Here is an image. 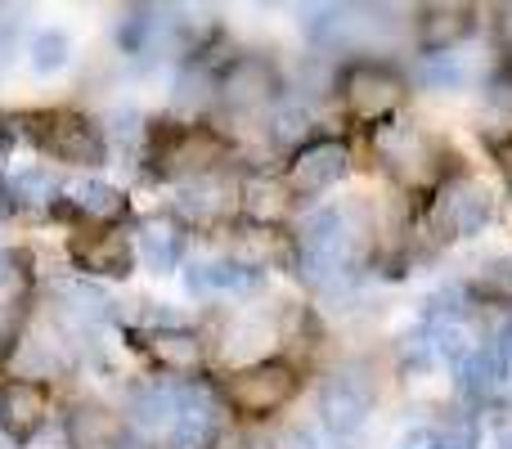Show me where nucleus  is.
Instances as JSON below:
<instances>
[{"instance_id":"obj_1","label":"nucleus","mask_w":512,"mask_h":449,"mask_svg":"<svg viewBox=\"0 0 512 449\" xmlns=\"http://www.w3.org/2000/svg\"><path fill=\"white\" fill-rule=\"evenodd\" d=\"M18 135L32 140L41 149V158L63 162V167H77V171H95L108 167V140H104V126L95 117L77 113V108H41V113H23L14 117Z\"/></svg>"},{"instance_id":"obj_2","label":"nucleus","mask_w":512,"mask_h":449,"mask_svg":"<svg viewBox=\"0 0 512 449\" xmlns=\"http://www.w3.org/2000/svg\"><path fill=\"white\" fill-rule=\"evenodd\" d=\"M346 117L364 126H382L409 99V77L387 59H346L333 77Z\"/></svg>"},{"instance_id":"obj_3","label":"nucleus","mask_w":512,"mask_h":449,"mask_svg":"<svg viewBox=\"0 0 512 449\" xmlns=\"http://www.w3.org/2000/svg\"><path fill=\"white\" fill-rule=\"evenodd\" d=\"M149 162H153V176L162 180H203V176H216L230 153V144L212 131V126H180V122H162L153 126L149 135Z\"/></svg>"},{"instance_id":"obj_4","label":"nucleus","mask_w":512,"mask_h":449,"mask_svg":"<svg viewBox=\"0 0 512 449\" xmlns=\"http://www.w3.org/2000/svg\"><path fill=\"white\" fill-rule=\"evenodd\" d=\"M373 158L405 189H423L441 176V144H436L423 126L382 122L378 131H373Z\"/></svg>"},{"instance_id":"obj_5","label":"nucleus","mask_w":512,"mask_h":449,"mask_svg":"<svg viewBox=\"0 0 512 449\" xmlns=\"http://www.w3.org/2000/svg\"><path fill=\"white\" fill-rule=\"evenodd\" d=\"M301 391V378L288 360H261V364H248V369H234V378L225 382V405L234 409L239 418H261L279 414L297 400Z\"/></svg>"},{"instance_id":"obj_6","label":"nucleus","mask_w":512,"mask_h":449,"mask_svg":"<svg viewBox=\"0 0 512 449\" xmlns=\"http://www.w3.org/2000/svg\"><path fill=\"white\" fill-rule=\"evenodd\" d=\"M373 405H378V387H373L360 369H337L319 382L315 414H319V423H324V432L337 436V441L360 436L373 418Z\"/></svg>"},{"instance_id":"obj_7","label":"nucleus","mask_w":512,"mask_h":449,"mask_svg":"<svg viewBox=\"0 0 512 449\" xmlns=\"http://www.w3.org/2000/svg\"><path fill=\"white\" fill-rule=\"evenodd\" d=\"M283 72L270 54H234L216 77V104L234 113H261L283 99Z\"/></svg>"},{"instance_id":"obj_8","label":"nucleus","mask_w":512,"mask_h":449,"mask_svg":"<svg viewBox=\"0 0 512 449\" xmlns=\"http://www.w3.org/2000/svg\"><path fill=\"white\" fill-rule=\"evenodd\" d=\"M495 216V194L477 176H454L441 185L432 203V229L441 238H472Z\"/></svg>"},{"instance_id":"obj_9","label":"nucleus","mask_w":512,"mask_h":449,"mask_svg":"<svg viewBox=\"0 0 512 449\" xmlns=\"http://www.w3.org/2000/svg\"><path fill=\"white\" fill-rule=\"evenodd\" d=\"M346 176H351V149L342 140H328L324 135V140H310L306 149L292 153L283 185H288L292 198H319L342 185Z\"/></svg>"},{"instance_id":"obj_10","label":"nucleus","mask_w":512,"mask_h":449,"mask_svg":"<svg viewBox=\"0 0 512 449\" xmlns=\"http://www.w3.org/2000/svg\"><path fill=\"white\" fill-rule=\"evenodd\" d=\"M68 256L86 279H131L135 274V243L122 225L86 229L68 238Z\"/></svg>"},{"instance_id":"obj_11","label":"nucleus","mask_w":512,"mask_h":449,"mask_svg":"<svg viewBox=\"0 0 512 449\" xmlns=\"http://www.w3.org/2000/svg\"><path fill=\"white\" fill-rule=\"evenodd\" d=\"M140 346L162 373H171V382H189L198 378L207 360V342L198 328L171 324V328H153V333H140Z\"/></svg>"},{"instance_id":"obj_12","label":"nucleus","mask_w":512,"mask_h":449,"mask_svg":"<svg viewBox=\"0 0 512 449\" xmlns=\"http://www.w3.org/2000/svg\"><path fill=\"white\" fill-rule=\"evenodd\" d=\"M54 212L72 216V221H86L90 229H104V225H122L131 203H126V194L117 185H108V180H72V185L59 189Z\"/></svg>"},{"instance_id":"obj_13","label":"nucleus","mask_w":512,"mask_h":449,"mask_svg":"<svg viewBox=\"0 0 512 449\" xmlns=\"http://www.w3.org/2000/svg\"><path fill=\"white\" fill-rule=\"evenodd\" d=\"M135 243V265L153 274H171L185 265V247H189V229L176 221V216H144L131 234Z\"/></svg>"},{"instance_id":"obj_14","label":"nucleus","mask_w":512,"mask_h":449,"mask_svg":"<svg viewBox=\"0 0 512 449\" xmlns=\"http://www.w3.org/2000/svg\"><path fill=\"white\" fill-rule=\"evenodd\" d=\"M122 418L131 432H144V436H171V427H176L180 418V387L176 382H135L131 396H126L122 405Z\"/></svg>"},{"instance_id":"obj_15","label":"nucleus","mask_w":512,"mask_h":449,"mask_svg":"<svg viewBox=\"0 0 512 449\" xmlns=\"http://www.w3.org/2000/svg\"><path fill=\"white\" fill-rule=\"evenodd\" d=\"M189 297H234V292H252L261 283V270L243 265L239 256H207V261H189L180 270Z\"/></svg>"},{"instance_id":"obj_16","label":"nucleus","mask_w":512,"mask_h":449,"mask_svg":"<svg viewBox=\"0 0 512 449\" xmlns=\"http://www.w3.org/2000/svg\"><path fill=\"white\" fill-rule=\"evenodd\" d=\"M50 423V387H36V382H5L0 387V432H9L18 445L27 436H36Z\"/></svg>"},{"instance_id":"obj_17","label":"nucleus","mask_w":512,"mask_h":449,"mask_svg":"<svg viewBox=\"0 0 512 449\" xmlns=\"http://www.w3.org/2000/svg\"><path fill=\"white\" fill-rule=\"evenodd\" d=\"M63 436H68V449H126L131 445L126 418L108 405H77L63 418Z\"/></svg>"},{"instance_id":"obj_18","label":"nucleus","mask_w":512,"mask_h":449,"mask_svg":"<svg viewBox=\"0 0 512 449\" xmlns=\"http://www.w3.org/2000/svg\"><path fill=\"white\" fill-rule=\"evenodd\" d=\"M477 27V14L468 5H427L418 14L414 32H418V50L423 54H454Z\"/></svg>"},{"instance_id":"obj_19","label":"nucleus","mask_w":512,"mask_h":449,"mask_svg":"<svg viewBox=\"0 0 512 449\" xmlns=\"http://www.w3.org/2000/svg\"><path fill=\"white\" fill-rule=\"evenodd\" d=\"M212 104H216V77H212V72L198 68V63L180 68L176 81H171V95H167L171 122H180V126H203V117L212 113Z\"/></svg>"},{"instance_id":"obj_20","label":"nucleus","mask_w":512,"mask_h":449,"mask_svg":"<svg viewBox=\"0 0 512 449\" xmlns=\"http://www.w3.org/2000/svg\"><path fill=\"white\" fill-rule=\"evenodd\" d=\"M9 355H14V378L18 382H36V387H50L54 378H59L63 369H68V355H63V346L54 342V337L45 333H23L14 346H9Z\"/></svg>"},{"instance_id":"obj_21","label":"nucleus","mask_w":512,"mask_h":449,"mask_svg":"<svg viewBox=\"0 0 512 449\" xmlns=\"http://www.w3.org/2000/svg\"><path fill=\"white\" fill-rule=\"evenodd\" d=\"M176 212H185L189 221H198V225L221 221V216L239 212V185H230L221 171H216V176H203V180H189V185L180 189Z\"/></svg>"},{"instance_id":"obj_22","label":"nucleus","mask_w":512,"mask_h":449,"mask_svg":"<svg viewBox=\"0 0 512 449\" xmlns=\"http://www.w3.org/2000/svg\"><path fill=\"white\" fill-rule=\"evenodd\" d=\"M239 212L248 216L256 229H274L292 216V194L283 180L274 176H252L239 185Z\"/></svg>"},{"instance_id":"obj_23","label":"nucleus","mask_w":512,"mask_h":449,"mask_svg":"<svg viewBox=\"0 0 512 449\" xmlns=\"http://www.w3.org/2000/svg\"><path fill=\"white\" fill-rule=\"evenodd\" d=\"M162 32H167V14L149 5H131L117 14V50L126 59H144V54L158 50Z\"/></svg>"},{"instance_id":"obj_24","label":"nucleus","mask_w":512,"mask_h":449,"mask_svg":"<svg viewBox=\"0 0 512 449\" xmlns=\"http://www.w3.org/2000/svg\"><path fill=\"white\" fill-rule=\"evenodd\" d=\"M9 194V203L18 207H54L59 203V176H54V167H45V162H23V167H14L5 176V185H0Z\"/></svg>"},{"instance_id":"obj_25","label":"nucleus","mask_w":512,"mask_h":449,"mask_svg":"<svg viewBox=\"0 0 512 449\" xmlns=\"http://www.w3.org/2000/svg\"><path fill=\"white\" fill-rule=\"evenodd\" d=\"M265 135H270L274 149H306L310 140H315V113H310V104H301V99H279V104L270 108V117H265Z\"/></svg>"},{"instance_id":"obj_26","label":"nucleus","mask_w":512,"mask_h":449,"mask_svg":"<svg viewBox=\"0 0 512 449\" xmlns=\"http://www.w3.org/2000/svg\"><path fill=\"white\" fill-rule=\"evenodd\" d=\"M504 382H508V373H504V364H499V355L490 342L486 346L477 342V351L454 369V387H459V396H468V400L495 396V387H504Z\"/></svg>"},{"instance_id":"obj_27","label":"nucleus","mask_w":512,"mask_h":449,"mask_svg":"<svg viewBox=\"0 0 512 449\" xmlns=\"http://www.w3.org/2000/svg\"><path fill=\"white\" fill-rule=\"evenodd\" d=\"M72 54H77V45H72V32L59 23H45L32 32V41H27V68L36 72V77H54V72H63L72 63Z\"/></svg>"},{"instance_id":"obj_28","label":"nucleus","mask_w":512,"mask_h":449,"mask_svg":"<svg viewBox=\"0 0 512 449\" xmlns=\"http://www.w3.org/2000/svg\"><path fill=\"white\" fill-rule=\"evenodd\" d=\"M423 86L432 90V95H454V90H468L472 72L468 63H463V54H423V63L414 68V77H409V86Z\"/></svg>"},{"instance_id":"obj_29","label":"nucleus","mask_w":512,"mask_h":449,"mask_svg":"<svg viewBox=\"0 0 512 449\" xmlns=\"http://www.w3.org/2000/svg\"><path fill=\"white\" fill-rule=\"evenodd\" d=\"M54 301H59V315L72 319L77 328H90V324H99V319H108V306H113V301L99 288H90V283H63V288H54Z\"/></svg>"},{"instance_id":"obj_30","label":"nucleus","mask_w":512,"mask_h":449,"mask_svg":"<svg viewBox=\"0 0 512 449\" xmlns=\"http://www.w3.org/2000/svg\"><path fill=\"white\" fill-rule=\"evenodd\" d=\"M99 126H104L108 149H113V140L140 144L144 135H149V126H144V113H140V108H126V104H117L113 113H108V122H99Z\"/></svg>"},{"instance_id":"obj_31","label":"nucleus","mask_w":512,"mask_h":449,"mask_svg":"<svg viewBox=\"0 0 512 449\" xmlns=\"http://www.w3.org/2000/svg\"><path fill=\"white\" fill-rule=\"evenodd\" d=\"M477 292L490 301H508L512 297V256H499V261H490L486 270L477 274Z\"/></svg>"},{"instance_id":"obj_32","label":"nucleus","mask_w":512,"mask_h":449,"mask_svg":"<svg viewBox=\"0 0 512 449\" xmlns=\"http://www.w3.org/2000/svg\"><path fill=\"white\" fill-rule=\"evenodd\" d=\"M396 449H441V427L436 423H414L400 432Z\"/></svg>"},{"instance_id":"obj_33","label":"nucleus","mask_w":512,"mask_h":449,"mask_svg":"<svg viewBox=\"0 0 512 449\" xmlns=\"http://www.w3.org/2000/svg\"><path fill=\"white\" fill-rule=\"evenodd\" d=\"M441 449H477V427L472 423H445L441 427Z\"/></svg>"},{"instance_id":"obj_34","label":"nucleus","mask_w":512,"mask_h":449,"mask_svg":"<svg viewBox=\"0 0 512 449\" xmlns=\"http://www.w3.org/2000/svg\"><path fill=\"white\" fill-rule=\"evenodd\" d=\"M18 279H23V270H18V256L9 252V247H0V297H9Z\"/></svg>"},{"instance_id":"obj_35","label":"nucleus","mask_w":512,"mask_h":449,"mask_svg":"<svg viewBox=\"0 0 512 449\" xmlns=\"http://www.w3.org/2000/svg\"><path fill=\"white\" fill-rule=\"evenodd\" d=\"M495 162H499V171L512 180V140H504V144H495Z\"/></svg>"},{"instance_id":"obj_36","label":"nucleus","mask_w":512,"mask_h":449,"mask_svg":"<svg viewBox=\"0 0 512 449\" xmlns=\"http://www.w3.org/2000/svg\"><path fill=\"white\" fill-rule=\"evenodd\" d=\"M14 346V337H9V324H5V315H0V355Z\"/></svg>"},{"instance_id":"obj_37","label":"nucleus","mask_w":512,"mask_h":449,"mask_svg":"<svg viewBox=\"0 0 512 449\" xmlns=\"http://www.w3.org/2000/svg\"><path fill=\"white\" fill-rule=\"evenodd\" d=\"M9 216H14V203H9V194L0 189V221H9Z\"/></svg>"},{"instance_id":"obj_38","label":"nucleus","mask_w":512,"mask_h":449,"mask_svg":"<svg viewBox=\"0 0 512 449\" xmlns=\"http://www.w3.org/2000/svg\"><path fill=\"white\" fill-rule=\"evenodd\" d=\"M0 449H23V445H18V441H14V436H9V432H0Z\"/></svg>"},{"instance_id":"obj_39","label":"nucleus","mask_w":512,"mask_h":449,"mask_svg":"<svg viewBox=\"0 0 512 449\" xmlns=\"http://www.w3.org/2000/svg\"><path fill=\"white\" fill-rule=\"evenodd\" d=\"M499 449H512V432H508V436H499Z\"/></svg>"},{"instance_id":"obj_40","label":"nucleus","mask_w":512,"mask_h":449,"mask_svg":"<svg viewBox=\"0 0 512 449\" xmlns=\"http://www.w3.org/2000/svg\"><path fill=\"white\" fill-rule=\"evenodd\" d=\"M508 36H512V18H508Z\"/></svg>"}]
</instances>
